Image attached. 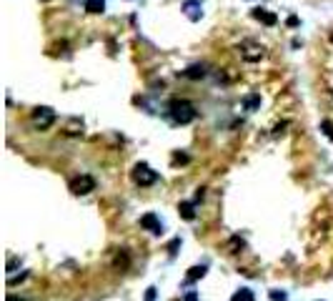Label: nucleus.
Segmentation results:
<instances>
[{
	"instance_id": "nucleus-1",
	"label": "nucleus",
	"mask_w": 333,
	"mask_h": 301,
	"mask_svg": "<svg viewBox=\"0 0 333 301\" xmlns=\"http://www.w3.org/2000/svg\"><path fill=\"white\" fill-rule=\"evenodd\" d=\"M168 116H171V121H173L176 126H188V123H193V121L198 118V111H196V106H193L191 101H186V98H173V101L168 103Z\"/></svg>"
},
{
	"instance_id": "nucleus-2",
	"label": "nucleus",
	"mask_w": 333,
	"mask_h": 301,
	"mask_svg": "<svg viewBox=\"0 0 333 301\" xmlns=\"http://www.w3.org/2000/svg\"><path fill=\"white\" fill-rule=\"evenodd\" d=\"M30 121H33V126H35L38 131H48V128L56 123V111H53V108H48V106H40V108H35V111H33Z\"/></svg>"
},
{
	"instance_id": "nucleus-3",
	"label": "nucleus",
	"mask_w": 333,
	"mask_h": 301,
	"mask_svg": "<svg viewBox=\"0 0 333 301\" xmlns=\"http://www.w3.org/2000/svg\"><path fill=\"white\" fill-rule=\"evenodd\" d=\"M238 53H241V58H243V61H248V63H258V61L266 56L263 45H261V43H256V40H243V43L238 45Z\"/></svg>"
},
{
	"instance_id": "nucleus-4",
	"label": "nucleus",
	"mask_w": 333,
	"mask_h": 301,
	"mask_svg": "<svg viewBox=\"0 0 333 301\" xmlns=\"http://www.w3.org/2000/svg\"><path fill=\"white\" fill-rule=\"evenodd\" d=\"M131 176H133V181L138 186H153V183L158 181V173H155L148 163H135Z\"/></svg>"
},
{
	"instance_id": "nucleus-5",
	"label": "nucleus",
	"mask_w": 333,
	"mask_h": 301,
	"mask_svg": "<svg viewBox=\"0 0 333 301\" xmlns=\"http://www.w3.org/2000/svg\"><path fill=\"white\" fill-rule=\"evenodd\" d=\"M90 191H95V178L93 176L83 173V176H75L70 181V193L73 196H88Z\"/></svg>"
},
{
	"instance_id": "nucleus-6",
	"label": "nucleus",
	"mask_w": 333,
	"mask_h": 301,
	"mask_svg": "<svg viewBox=\"0 0 333 301\" xmlns=\"http://www.w3.org/2000/svg\"><path fill=\"white\" fill-rule=\"evenodd\" d=\"M140 226H143V228H148V231H150V233H155V236H160V233H163V224L158 221V216H155V214H145V216L140 219Z\"/></svg>"
},
{
	"instance_id": "nucleus-7",
	"label": "nucleus",
	"mask_w": 333,
	"mask_h": 301,
	"mask_svg": "<svg viewBox=\"0 0 333 301\" xmlns=\"http://www.w3.org/2000/svg\"><path fill=\"white\" fill-rule=\"evenodd\" d=\"M251 15H253L258 23H263V25H275V23H278V15L270 13V10H266V8H256V10H251Z\"/></svg>"
},
{
	"instance_id": "nucleus-8",
	"label": "nucleus",
	"mask_w": 333,
	"mask_h": 301,
	"mask_svg": "<svg viewBox=\"0 0 333 301\" xmlns=\"http://www.w3.org/2000/svg\"><path fill=\"white\" fill-rule=\"evenodd\" d=\"M183 13H186L188 20H200V18H203V10H200L198 0H186V3H183Z\"/></svg>"
},
{
	"instance_id": "nucleus-9",
	"label": "nucleus",
	"mask_w": 333,
	"mask_h": 301,
	"mask_svg": "<svg viewBox=\"0 0 333 301\" xmlns=\"http://www.w3.org/2000/svg\"><path fill=\"white\" fill-rule=\"evenodd\" d=\"M183 78H188V80H200V78H205L208 75V68L203 66V63H196V66H188L186 71H183Z\"/></svg>"
},
{
	"instance_id": "nucleus-10",
	"label": "nucleus",
	"mask_w": 333,
	"mask_h": 301,
	"mask_svg": "<svg viewBox=\"0 0 333 301\" xmlns=\"http://www.w3.org/2000/svg\"><path fill=\"white\" fill-rule=\"evenodd\" d=\"M178 214H181L186 221H196V201H181Z\"/></svg>"
},
{
	"instance_id": "nucleus-11",
	"label": "nucleus",
	"mask_w": 333,
	"mask_h": 301,
	"mask_svg": "<svg viewBox=\"0 0 333 301\" xmlns=\"http://www.w3.org/2000/svg\"><path fill=\"white\" fill-rule=\"evenodd\" d=\"M243 108H246V111H258V108H261V95H258V93H248V95L243 98Z\"/></svg>"
},
{
	"instance_id": "nucleus-12",
	"label": "nucleus",
	"mask_w": 333,
	"mask_h": 301,
	"mask_svg": "<svg viewBox=\"0 0 333 301\" xmlns=\"http://www.w3.org/2000/svg\"><path fill=\"white\" fill-rule=\"evenodd\" d=\"M205 271H208V266L205 264H200V266H193V269H188V276H186V281L188 284H193V281H198L205 276Z\"/></svg>"
},
{
	"instance_id": "nucleus-13",
	"label": "nucleus",
	"mask_w": 333,
	"mask_h": 301,
	"mask_svg": "<svg viewBox=\"0 0 333 301\" xmlns=\"http://www.w3.org/2000/svg\"><path fill=\"white\" fill-rule=\"evenodd\" d=\"M85 10L98 15V13H105V0H85Z\"/></svg>"
},
{
	"instance_id": "nucleus-14",
	"label": "nucleus",
	"mask_w": 333,
	"mask_h": 301,
	"mask_svg": "<svg viewBox=\"0 0 333 301\" xmlns=\"http://www.w3.org/2000/svg\"><path fill=\"white\" fill-rule=\"evenodd\" d=\"M231 301H256V296H253L251 289H238V291L231 296Z\"/></svg>"
},
{
	"instance_id": "nucleus-15",
	"label": "nucleus",
	"mask_w": 333,
	"mask_h": 301,
	"mask_svg": "<svg viewBox=\"0 0 333 301\" xmlns=\"http://www.w3.org/2000/svg\"><path fill=\"white\" fill-rule=\"evenodd\" d=\"M70 136H78V133H83V121H78V118H73L70 123H68V131Z\"/></svg>"
},
{
	"instance_id": "nucleus-16",
	"label": "nucleus",
	"mask_w": 333,
	"mask_h": 301,
	"mask_svg": "<svg viewBox=\"0 0 333 301\" xmlns=\"http://www.w3.org/2000/svg\"><path fill=\"white\" fill-rule=\"evenodd\" d=\"M321 128H323V133H326V136L333 141V123H331V121H323V123H321Z\"/></svg>"
},
{
	"instance_id": "nucleus-17",
	"label": "nucleus",
	"mask_w": 333,
	"mask_h": 301,
	"mask_svg": "<svg viewBox=\"0 0 333 301\" xmlns=\"http://www.w3.org/2000/svg\"><path fill=\"white\" fill-rule=\"evenodd\" d=\"M25 276H28V271H23V274H20V276H8V284H10V286H13V284H18V281H23V279H25Z\"/></svg>"
},
{
	"instance_id": "nucleus-18",
	"label": "nucleus",
	"mask_w": 333,
	"mask_h": 301,
	"mask_svg": "<svg viewBox=\"0 0 333 301\" xmlns=\"http://www.w3.org/2000/svg\"><path fill=\"white\" fill-rule=\"evenodd\" d=\"M270 299L273 301H286V291H270Z\"/></svg>"
},
{
	"instance_id": "nucleus-19",
	"label": "nucleus",
	"mask_w": 333,
	"mask_h": 301,
	"mask_svg": "<svg viewBox=\"0 0 333 301\" xmlns=\"http://www.w3.org/2000/svg\"><path fill=\"white\" fill-rule=\"evenodd\" d=\"M178 246H181V238H173V241L168 243V251H171V254H176V248H178Z\"/></svg>"
},
{
	"instance_id": "nucleus-20",
	"label": "nucleus",
	"mask_w": 333,
	"mask_h": 301,
	"mask_svg": "<svg viewBox=\"0 0 333 301\" xmlns=\"http://www.w3.org/2000/svg\"><path fill=\"white\" fill-rule=\"evenodd\" d=\"M286 25H288V28H298V18H296V15H291V18L286 20Z\"/></svg>"
},
{
	"instance_id": "nucleus-21",
	"label": "nucleus",
	"mask_w": 333,
	"mask_h": 301,
	"mask_svg": "<svg viewBox=\"0 0 333 301\" xmlns=\"http://www.w3.org/2000/svg\"><path fill=\"white\" fill-rule=\"evenodd\" d=\"M183 301H198V294H196V291H188V294L183 296Z\"/></svg>"
},
{
	"instance_id": "nucleus-22",
	"label": "nucleus",
	"mask_w": 333,
	"mask_h": 301,
	"mask_svg": "<svg viewBox=\"0 0 333 301\" xmlns=\"http://www.w3.org/2000/svg\"><path fill=\"white\" fill-rule=\"evenodd\" d=\"M155 299V289H148V291H145V301H153Z\"/></svg>"
},
{
	"instance_id": "nucleus-23",
	"label": "nucleus",
	"mask_w": 333,
	"mask_h": 301,
	"mask_svg": "<svg viewBox=\"0 0 333 301\" xmlns=\"http://www.w3.org/2000/svg\"><path fill=\"white\" fill-rule=\"evenodd\" d=\"M8 301H28V299H15V296H8Z\"/></svg>"
}]
</instances>
